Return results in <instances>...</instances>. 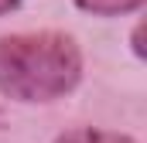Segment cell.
<instances>
[{"mask_svg": "<svg viewBox=\"0 0 147 143\" xmlns=\"http://www.w3.org/2000/svg\"><path fill=\"white\" fill-rule=\"evenodd\" d=\"M82 78V55L69 34L0 37V92L17 102H51L72 92Z\"/></svg>", "mask_w": 147, "mask_h": 143, "instance_id": "cell-1", "label": "cell"}, {"mask_svg": "<svg viewBox=\"0 0 147 143\" xmlns=\"http://www.w3.org/2000/svg\"><path fill=\"white\" fill-rule=\"evenodd\" d=\"M86 14H96V17H120V14H130L137 10L144 0H75Z\"/></svg>", "mask_w": 147, "mask_h": 143, "instance_id": "cell-2", "label": "cell"}, {"mask_svg": "<svg viewBox=\"0 0 147 143\" xmlns=\"http://www.w3.org/2000/svg\"><path fill=\"white\" fill-rule=\"evenodd\" d=\"M55 143H134L123 133H106V130H72V133H62Z\"/></svg>", "mask_w": 147, "mask_h": 143, "instance_id": "cell-3", "label": "cell"}, {"mask_svg": "<svg viewBox=\"0 0 147 143\" xmlns=\"http://www.w3.org/2000/svg\"><path fill=\"white\" fill-rule=\"evenodd\" d=\"M21 0H0V14H7V10H14Z\"/></svg>", "mask_w": 147, "mask_h": 143, "instance_id": "cell-4", "label": "cell"}, {"mask_svg": "<svg viewBox=\"0 0 147 143\" xmlns=\"http://www.w3.org/2000/svg\"><path fill=\"white\" fill-rule=\"evenodd\" d=\"M134 51H137V55H144V44H140V27L134 31Z\"/></svg>", "mask_w": 147, "mask_h": 143, "instance_id": "cell-5", "label": "cell"}]
</instances>
